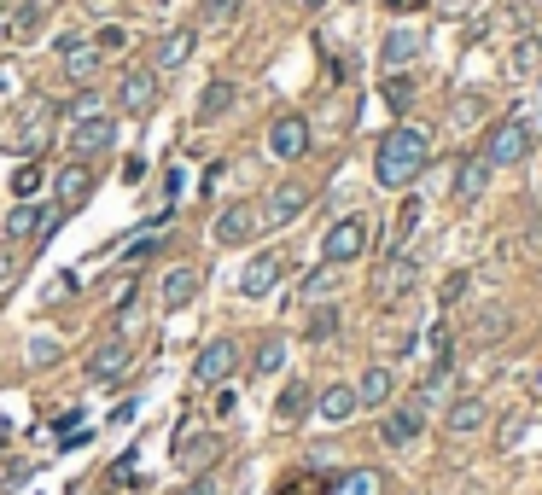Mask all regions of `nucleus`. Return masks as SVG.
Masks as SVG:
<instances>
[{
	"mask_svg": "<svg viewBox=\"0 0 542 495\" xmlns=\"http://www.w3.org/2000/svg\"><path fill=\"white\" fill-rule=\"evenodd\" d=\"M426 164H432V134L420 123H397V129L379 134V146H373V181L379 187H408V181H420Z\"/></svg>",
	"mask_w": 542,
	"mask_h": 495,
	"instance_id": "f257e3e1",
	"label": "nucleus"
},
{
	"mask_svg": "<svg viewBox=\"0 0 542 495\" xmlns=\"http://www.w3.org/2000/svg\"><path fill=\"white\" fill-rule=\"evenodd\" d=\"M525 152H531V123H525V117H502V123L490 129V140H484V164L490 169L525 164Z\"/></svg>",
	"mask_w": 542,
	"mask_h": 495,
	"instance_id": "f03ea898",
	"label": "nucleus"
},
{
	"mask_svg": "<svg viewBox=\"0 0 542 495\" xmlns=\"http://www.w3.org/2000/svg\"><path fill=\"white\" fill-rule=\"evenodd\" d=\"M257 228H263V210H257L251 198H234V204H222V210H216L210 239H216V245H251Z\"/></svg>",
	"mask_w": 542,
	"mask_h": 495,
	"instance_id": "7ed1b4c3",
	"label": "nucleus"
},
{
	"mask_svg": "<svg viewBox=\"0 0 542 495\" xmlns=\"http://www.w3.org/2000/svg\"><path fill=\"white\" fill-rule=\"evenodd\" d=\"M362 251H368V222H362V216H344V222H333V228H327V239H321V263H327V268L356 263Z\"/></svg>",
	"mask_w": 542,
	"mask_h": 495,
	"instance_id": "20e7f679",
	"label": "nucleus"
},
{
	"mask_svg": "<svg viewBox=\"0 0 542 495\" xmlns=\"http://www.w3.org/2000/svg\"><path fill=\"white\" fill-rule=\"evenodd\" d=\"M414 286H420V263H414L408 251H391V257H385V268H379V280H373V297L391 309V303H403Z\"/></svg>",
	"mask_w": 542,
	"mask_h": 495,
	"instance_id": "39448f33",
	"label": "nucleus"
},
{
	"mask_svg": "<svg viewBox=\"0 0 542 495\" xmlns=\"http://www.w3.org/2000/svg\"><path fill=\"white\" fill-rule=\"evenodd\" d=\"M117 146V123L111 117H82V123H70V152H76V164H88V158H100Z\"/></svg>",
	"mask_w": 542,
	"mask_h": 495,
	"instance_id": "423d86ee",
	"label": "nucleus"
},
{
	"mask_svg": "<svg viewBox=\"0 0 542 495\" xmlns=\"http://www.w3.org/2000/svg\"><path fill=\"white\" fill-rule=\"evenodd\" d=\"M239 367V344L234 338H210L199 356H193V385H222Z\"/></svg>",
	"mask_w": 542,
	"mask_h": 495,
	"instance_id": "0eeeda50",
	"label": "nucleus"
},
{
	"mask_svg": "<svg viewBox=\"0 0 542 495\" xmlns=\"http://www.w3.org/2000/svg\"><path fill=\"white\" fill-rule=\"evenodd\" d=\"M280 274H286V251H257L251 263H245V274H239V297H269L274 286H280Z\"/></svg>",
	"mask_w": 542,
	"mask_h": 495,
	"instance_id": "6e6552de",
	"label": "nucleus"
},
{
	"mask_svg": "<svg viewBox=\"0 0 542 495\" xmlns=\"http://www.w3.org/2000/svg\"><path fill=\"white\" fill-rule=\"evenodd\" d=\"M210 461H222V437L216 431H187L175 437V466L181 472H210Z\"/></svg>",
	"mask_w": 542,
	"mask_h": 495,
	"instance_id": "1a4fd4ad",
	"label": "nucleus"
},
{
	"mask_svg": "<svg viewBox=\"0 0 542 495\" xmlns=\"http://www.w3.org/2000/svg\"><path fill=\"white\" fill-rule=\"evenodd\" d=\"M129 367H135V344H129V338H105L100 350L88 356V379H94V385H117Z\"/></svg>",
	"mask_w": 542,
	"mask_h": 495,
	"instance_id": "9d476101",
	"label": "nucleus"
},
{
	"mask_svg": "<svg viewBox=\"0 0 542 495\" xmlns=\"http://www.w3.org/2000/svg\"><path fill=\"white\" fill-rule=\"evenodd\" d=\"M269 152L274 158H286V164H298L309 152V123L298 117V111H286V117H274L269 123Z\"/></svg>",
	"mask_w": 542,
	"mask_h": 495,
	"instance_id": "9b49d317",
	"label": "nucleus"
},
{
	"mask_svg": "<svg viewBox=\"0 0 542 495\" xmlns=\"http://www.w3.org/2000/svg\"><path fill=\"white\" fill-rule=\"evenodd\" d=\"M117 105L129 111V117H146L152 105H158V76L152 70H123V82H117Z\"/></svg>",
	"mask_w": 542,
	"mask_h": 495,
	"instance_id": "f8f14e48",
	"label": "nucleus"
},
{
	"mask_svg": "<svg viewBox=\"0 0 542 495\" xmlns=\"http://www.w3.org/2000/svg\"><path fill=\"white\" fill-rule=\"evenodd\" d=\"M490 426V408H484V396H455L449 408H443V431L449 437H473V431Z\"/></svg>",
	"mask_w": 542,
	"mask_h": 495,
	"instance_id": "ddd939ff",
	"label": "nucleus"
},
{
	"mask_svg": "<svg viewBox=\"0 0 542 495\" xmlns=\"http://www.w3.org/2000/svg\"><path fill=\"white\" fill-rule=\"evenodd\" d=\"M65 210H41V204H12L6 210V239H30V233H53Z\"/></svg>",
	"mask_w": 542,
	"mask_h": 495,
	"instance_id": "4468645a",
	"label": "nucleus"
},
{
	"mask_svg": "<svg viewBox=\"0 0 542 495\" xmlns=\"http://www.w3.org/2000/svg\"><path fill=\"white\" fill-rule=\"evenodd\" d=\"M193 297H199V268H193V263H175L170 274H164V286H158V303L175 315V309H187Z\"/></svg>",
	"mask_w": 542,
	"mask_h": 495,
	"instance_id": "2eb2a0df",
	"label": "nucleus"
},
{
	"mask_svg": "<svg viewBox=\"0 0 542 495\" xmlns=\"http://www.w3.org/2000/svg\"><path fill=\"white\" fill-rule=\"evenodd\" d=\"M88 193H94V169H88V164H65L59 175H53V198H59V210H76Z\"/></svg>",
	"mask_w": 542,
	"mask_h": 495,
	"instance_id": "dca6fc26",
	"label": "nucleus"
},
{
	"mask_svg": "<svg viewBox=\"0 0 542 495\" xmlns=\"http://www.w3.org/2000/svg\"><path fill=\"white\" fill-rule=\"evenodd\" d=\"M304 210H309L304 187H280V193H269V204H263V222H269V228H292Z\"/></svg>",
	"mask_w": 542,
	"mask_h": 495,
	"instance_id": "f3484780",
	"label": "nucleus"
},
{
	"mask_svg": "<svg viewBox=\"0 0 542 495\" xmlns=\"http://www.w3.org/2000/svg\"><path fill=\"white\" fill-rule=\"evenodd\" d=\"M356 385H327V391L315 396V414L327 420V426H344V420H356Z\"/></svg>",
	"mask_w": 542,
	"mask_h": 495,
	"instance_id": "a211bd4d",
	"label": "nucleus"
},
{
	"mask_svg": "<svg viewBox=\"0 0 542 495\" xmlns=\"http://www.w3.org/2000/svg\"><path fill=\"white\" fill-rule=\"evenodd\" d=\"M484 187H490V164H484V152L461 158V164H455V198H461V204H478Z\"/></svg>",
	"mask_w": 542,
	"mask_h": 495,
	"instance_id": "6ab92c4d",
	"label": "nucleus"
},
{
	"mask_svg": "<svg viewBox=\"0 0 542 495\" xmlns=\"http://www.w3.org/2000/svg\"><path fill=\"white\" fill-rule=\"evenodd\" d=\"M420 426H426V414H420L414 402H403L397 414H385V426H379V437H385L391 449H408V443L420 437Z\"/></svg>",
	"mask_w": 542,
	"mask_h": 495,
	"instance_id": "aec40b11",
	"label": "nucleus"
},
{
	"mask_svg": "<svg viewBox=\"0 0 542 495\" xmlns=\"http://www.w3.org/2000/svg\"><path fill=\"white\" fill-rule=\"evenodd\" d=\"M508 76H513V82H537V76H542V35H519V41H513Z\"/></svg>",
	"mask_w": 542,
	"mask_h": 495,
	"instance_id": "412c9836",
	"label": "nucleus"
},
{
	"mask_svg": "<svg viewBox=\"0 0 542 495\" xmlns=\"http://www.w3.org/2000/svg\"><path fill=\"white\" fill-rule=\"evenodd\" d=\"M391 391H397V379H391V367H362V379H356V402L362 408H385L391 402Z\"/></svg>",
	"mask_w": 542,
	"mask_h": 495,
	"instance_id": "4be33fe9",
	"label": "nucleus"
},
{
	"mask_svg": "<svg viewBox=\"0 0 542 495\" xmlns=\"http://www.w3.org/2000/svg\"><path fill=\"white\" fill-rule=\"evenodd\" d=\"M327 495H385V478H379L373 466H350V472H339V478L327 484Z\"/></svg>",
	"mask_w": 542,
	"mask_h": 495,
	"instance_id": "5701e85b",
	"label": "nucleus"
},
{
	"mask_svg": "<svg viewBox=\"0 0 542 495\" xmlns=\"http://www.w3.org/2000/svg\"><path fill=\"white\" fill-rule=\"evenodd\" d=\"M379 59H385V70H403L408 59H420V30H391L379 41Z\"/></svg>",
	"mask_w": 542,
	"mask_h": 495,
	"instance_id": "b1692460",
	"label": "nucleus"
},
{
	"mask_svg": "<svg viewBox=\"0 0 542 495\" xmlns=\"http://www.w3.org/2000/svg\"><path fill=\"white\" fill-rule=\"evenodd\" d=\"M280 367H286V338H280V332H269V338H257V356H251V373H257V379H274Z\"/></svg>",
	"mask_w": 542,
	"mask_h": 495,
	"instance_id": "393cba45",
	"label": "nucleus"
},
{
	"mask_svg": "<svg viewBox=\"0 0 542 495\" xmlns=\"http://www.w3.org/2000/svg\"><path fill=\"white\" fill-rule=\"evenodd\" d=\"M193 47H199V30H170V35H164V47H158V65L181 70L187 59H193Z\"/></svg>",
	"mask_w": 542,
	"mask_h": 495,
	"instance_id": "a878e982",
	"label": "nucleus"
},
{
	"mask_svg": "<svg viewBox=\"0 0 542 495\" xmlns=\"http://www.w3.org/2000/svg\"><path fill=\"white\" fill-rule=\"evenodd\" d=\"M309 402H315L309 385H286V391L274 396V420H280V426H298V420L309 414Z\"/></svg>",
	"mask_w": 542,
	"mask_h": 495,
	"instance_id": "bb28decb",
	"label": "nucleus"
},
{
	"mask_svg": "<svg viewBox=\"0 0 542 495\" xmlns=\"http://www.w3.org/2000/svg\"><path fill=\"white\" fill-rule=\"evenodd\" d=\"M100 47H70L65 53V76L70 82H76V88H88V82H94V76H100Z\"/></svg>",
	"mask_w": 542,
	"mask_h": 495,
	"instance_id": "cd10ccee",
	"label": "nucleus"
},
{
	"mask_svg": "<svg viewBox=\"0 0 542 495\" xmlns=\"http://www.w3.org/2000/svg\"><path fill=\"white\" fill-rule=\"evenodd\" d=\"M228 105H234V82H210L199 94V123H222Z\"/></svg>",
	"mask_w": 542,
	"mask_h": 495,
	"instance_id": "c85d7f7f",
	"label": "nucleus"
},
{
	"mask_svg": "<svg viewBox=\"0 0 542 495\" xmlns=\"http://www.w3.org/2000/svg\"><path fill=\"white\" fill-rule=\"evenodd\" d=\"M239 6H245V0H199V24L204 30H228L239 18Z\"/></svg>",
	"mask_w": 542,
	"mask_h": 495,
	"instance_id": "c756f323",
	"label": "nucleus"
},
{
	"mask_svg": "<svg viewBox=\"0 0 542 495\" xmlns=\"http://www.w3.org/2000/svg\"><path fill=\"white\" fill-rule=\"evenodd\" d=\"M502 332H508V309H484L478 327H473V344H496Z\"/></svg>",
	"mask_w": 542,
	"mask_h": 495,
	"instance_id": "7c9ffc66",
	"label": "nucleus"
},
{
	"mask_svg": "<svg viewBox=\"0 0 542 495\" xmlns=\"http://www.w3.org/2000/svg\"><path fill=\"white\" fill-rule=\"evenodd\" d=\"M333 332H339V309L327 303V309H315V315H309V338H315V344H327Z\"/></svg>",
	"mask_w": 542,
	"mask_h": 495,
	"instance_id": "2f4dec72",
	"label": "nucleus"
},
{
	"mask_svg": "<svg viewBox=\"0 0 542 495\" xmlns=\"http://www.w3.org/2000/svg\"><path fill=\"white\" fill-rule=\"evenodd\" d=\"M41 181H47V175H41V164H18V175H12V193H18V198H35V193H41Z\"/></svg>",
	"mask_w": 542,
	"mask_h": 495,
	"instance_id": "473e14b6",
	"label": "nucleus"
},
{
	"mask_svg": "<svg viewBox=\"0 0 542 495\" xmlns=\"http://www.w3.org/2000/svg\"><path fill=\"white\" fill-rule=\"evenodd\" d=\"M379 94L391 99L397 111H408V105H414V82H408V76H385V88H379Z\"/></svg>",
	"mask_w": 542,
	"mask_h": 495,
	"instance_id": "72a5a7b5",
	"label": "nucleus"
},
{
	"mask_svg": "<svg viewBox=\"0 0 542 495\" xmlns=\"http://www.w3.org/2000/svg\"><path fill=\"white\" fill-rule=\"evenodd\" d=\"M222 490H228V484H222L216 472H193V478L181 484V495H222Z\"/></svg>",
	"mask_w": 542,
	"mask_h": 495,
	"instance_id": "f704fd0d",
	"label": "nucleus"
},
{
	"mask_svg": "<svg viewBox=\"0 0 542 495\" xmlns=\"http://www.w3.org/2000/svg\"><path fill=\"white\" fill-rule=\"evenodd\" d=\"M65 117H70V123H82V117H100V99H94V88H82V94L70 99Z\"/></svg>",
	"mask_w": 542,
	"mask_h": 495,
	"instance_id": "c9c22d12",
	"label": "nucleus"
},
{
	"mask_svg": "<svg viewBox=\"0 0 542 495\" xmlns=\"http://www.w3.org/2000/svg\"><path fill=\"white\" fill-rule=\"evenodd\" d=\"M449 338H455V332L438 321V327H432V338H426V350H432V367H449Z\"/></svg>",
	"mask_w": 542,
	"mask_h": 495,
	"instance_id": "e433bc0d",
	"label": "nucleus"
},
{
	"mask_svg": "<svg viewBox=\"0 0 542 495\" xmlns=\"http://www.w3.org/2000/svg\"><path fill=\"white\" fill-rule=\"evenodd\" d=\"M327 292H333V268L321 263V268H315V274H309V280H304V297H309V303H321V297H327Z\"/></svg>",
	"mask_w": 542,
	"mask_h": 495,
	"instance_id": "4c0bfd02",
	"label": "nucleus"
},
{
	"mask_svg": "<svg viewBox=\"0 0 542 495\" xmlns=\"http://www.w3.org/2000/svg\"><path fill=\"white\" fill-rule=\"evenodd\" d=\"M420 228V198H408L403 216H397V245H408V233Z\"/></svg>",
	"mask_w": 542,
	"mask_h": 495,
	"instance_id": "58836bf2",
	"label": "nucleus"
},
{
	"mask_svg": "<svg viewBox=\"0 0 542 495\" xmlns=\"http://www.w3.org/2000/svg\"><path fill=\"white\" fill-rule=\"evenodd\" d=\"M135 461H140V455H135V449H129L123 461L111 466V478H105V484H135Z\"/></svg>",
	"mask_w": 542,
	"mask_h": 495,
	"instance_id": "ea45409f",
	"label": "nucleus"
},
{
	"mask_svg": "<svg viewBox=\"0 0 542 495\" xmlns=\"http://www.w3.org/2000/svg\"><path fill=\"white\" fill-rule=\"evenodd\" d=\"M30 362L41 367V362H59V344L53 338H30Z\"/></svg>",
	"mask_w": 542,
	"mask_h": 495,
	"instance_id": "a19ab883",
	"label": "nucleus"
},
{
	"mask_svg": "<svg viewBox=\"0 0 542 495\" xmlns=\"http://www.w3.org/2000/svg\"><path fill=\"white\" fill-rule=\"evenodd\" d=\"M461 292H467V274H449V280H443V292H438V303L449 309V303H461Z\"/></svg>",
	"mask_w": 542,
	"mask_h": 495,
	"instance_id": "79ce46f5",
	"label": "nucleus"
},
{
	"mask_svg": "<svg viewBox=\"0 0 542 495\" xmlns=\"http://www.w3.org/2000/svg\"><path fill=\"white\" fill-rule=\"evenodd\" d=\"M12 35H35V6H18V12H12Z\"/></svg>",
	"mask_w": 542,
	"mask_h": 495,
	"instance_id": "37998d69",
	"label": "nucleus"
},
{
	"mask_svg": "<svg viewBox=\"0 0 542 495\" xmlns=\"http://www.w3.org/2000/svg\"><path fill=\"white\" fill-rule=\"evenodd\" d=\"M6 274H12V263H6V257H0V286H6Z\"/></svg>",
	"mask_w": 542,
	"mask_h": 495,
	"instance_id": "c03bdc74",
	"label": "nucleus"
},
{
	"mask_svg": "<svg viewBox=\"0 0 542 495\" xmlns=\"http://www.w3.org/2000/svg\"><path fill=\"white\" fill-rule=\"evenodd\" d=\"M304 6H309V12H321V6H327V0H304Z\"/></svg>",
	"mask_w": 542,
	"mask_h": 495,
	"instance_id": "a18cd8bd",
	"label": "nucleus"
},
{
	"mask_svg": "<svg viewBox=\"0 0 542 495\" xmlns=\"http://www.w3.org/2000/svg\"><path fill=\"white\" fill-rule=\"evenodd\" d=\"M0 24H6V6H0Z\"/></svg>",
	"mask_w": 542,
	"mask_h": 495,
	"instance_id": "49530a36",
	"label": "nucleus"
},
{
	"mask_svg": "<svg viewBox=\"0 0 542 495\" xmlns=\"http://www.w3.org/2000/svg\"><path fill=\"white\" fill-rule=\"evenodd\" d=\"M537 391H542V373H537Z\"/></svg>",
	"mask_w": 542,
	"mask_h": 495,
	"instance_id": "de8ad7c7",
	"label": "nucleus"
}]
</instances>
